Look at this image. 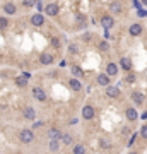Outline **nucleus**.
Here are the masks:
<instances>
[{"instance_id": "32", "label": "nucleus", "mask_w": 147, "mask_h": 154, "mask_svg": "<svg viewBox=\"0 0 147 154\" xmlns=\"http://www.w3.org/2000/svg\"><path fill=\"white\" fill-rule=\"evenodd\" d=\"M70 51H72V53H77V48H75V45H70Z\"/></svg>"}, {"instance_id": "20", "label": "nucleus", "mask_w": 147, "mask_h": 154, "mask_svg": "<svg viewBox=\"0 0 147 154\" xmlns=\"http://www.w3.org/2000/svg\"><path fill=\"white\" fill-rule=\"evenodd\" d=\"M69 84H70V87H72L74 91H79V89H80V82H79L77 79H72Z\"/></svg>"}, {"instance_id": "21", "label": "nucleus", "mask_w": 147, "mask_h": 154, "mask_svg": "<svg viewBox=\"0 0 147 154\" xmlns=\"http://www.w3.org/2000/svg\"><path fill=\"white\" fill-rule=\"evenodd\" d=\"M72 74H74L75 77H80L82 76V69H80L79 65H74V67H72Z\"/></svg>"}, {"instance_id": "31", "label": "nucleus", "mask_w": 147, "mask_h": 154, "mask_svg": "<svg viewBox=\"0 0 147 154\" xmlns=\"http://www.w3.org/2000/svg\"><path fill=\"white\" fill-rule=\"evenodd\" d=\"M135 140H137V135L133 133L132 137H130V142H128V146H132V144H133V142H135Z\"/></svg>"}, {"instance_id": "1", "label": "nucleus", "mask_w": 147, "mask_h": 154, "mask_svg": "<svg viewBox=\"0 0 147 154\" xmlns=\"http://www.w3.org/2000/svg\"><path fill=\"white\" fill-rule=\"evenodd\" d=\"M19 139H21V142H24V144H29V142H33L34 135H33V132H31L29 128H24V130H21V133H19Z\"/></svg>"}, {"instance_id": "22", "label": "nucleus", "mask_w": 147, "mask_h": 154, "mask_svg": "<svg viewBox=\"0 0 147 154\" xmlns=\"http://www.w3.org/2000/svg\"><path fill=\"white\" fill-rule=\"evenodd\" d=\"M36 2H38V0H22L24 7H36Z\"/></svg>"}, {"instance_id": "6", "label": "nucleus", "mask_w": 147, "mask_h": 154, "mask_svg": "<svg viewBox=\"0 0 147 154\" xmlns=\"http://www.w3.org/2000/svg\"><path fill=\"white\" fill-rule=\"evenodd\" d=\"M28 79H29V74L26 72V74H22V76H19L15 79V84L19 86V87H24V86L28 84Z\"/></svg>"}, {"instance_id": "30", "label": "nucleus", "mask_w": 147, "mask_h": 154, "mask_svg": "<svg viewBox=\"0 0 147 154\" xmlns=\"http://www.w3.org/2000/svg\"><path fill=\"white\" fill-rule=\"evenodd\" d=\"M127 82H135V76H132V74H130V76L127 77Z\"/></svg>"}, {"instance_id": "12", "label": "nucleus", "mask_w": 147, "mask_h": 154, "mask_svg": "<svg viewBox=\"0 0 147 154\" xmlns=\"http://www.w3.org/2000/svg\"><path fill=\"white\" fill-rule=\"evenodd\" d=\"M39 60H41L43 65H50V63L53 62V55H50V53H43V55L39 56Z\"/></svg>"}, {"instance_id": "25", "label": "nucleus", "mask_w": 147, "mask_h": 154, "mask_svg": "<svg viewBox=\"0 0 147 154\" xmlns=\"http://www.w3.org/2000/svg\"><path fill=\"white\" fill-rule=\"evenodd\" d=\"M50 149H51V151H56V149H58V140H51V144H50Z\"/></svg>"}, {"instance_id": "19", "label": "nucleus", "mask_w": 147, "mask_h": 154, "mask_svg": "<svg viewBox=\"0 0 147 154\" xmlns=\"http://www.w3.org/2000/svg\"><path fill=\"white\" fill-rule=\"evenodd\" d=\"M48 137H50V139H51V140H56V139H60L62 135H60V132H58L56 128H51V130H50V132H48Z\"/></svg>"}, {"instance_id": "28", "label": "nucleus", "mask_w": 147, "mask_h": 154, "mask_svg": "<svg viewBox=\"0 0 147 154\" xmlns=\"http://www.w3.org/2000/svg\"><path fill=\"white\" fill-rule=\"evenodd\" d=\"M140 135H142L144 139H147V125L142 127V130H140Z\"/></svg>"}, {"instance_id": "7", "label": "nucleus", "mask_w": 147, "mask_h": 154, "mask_svg": "<svg viewBox=\"0 0 147 154\" xmlns=\"http://www.w3.org/2000/svg\"><path fill=\"white\" fill-rule=\"evenodd\" d=\"M101 24H103L105 29H110L115 24V21H113V17H110V15H105V17H101Z\"/></svg>"}, {"instance_id": "16", "label": "nucleus", "mask_w": 147, "mask_h": 154, "mask_svg": "<svg viewBox=\"0 0 147 154\" xmlns=\"http://www.w3.org/2000/svg\"><path fill=\"white\" fill-rule=\"evenodd\" d=\"M125 115H127L128 120H137V115H139V113L135 111V108H128V110L125 111Z\"/></svg>"}, {"instance_id": "33", "label": "nucleus", "mask_w": 147, "mask_h": 154, "mask_svg": "<svg viewBox=\"0 0 147 154\" xmlns=\"http://www.w3.org/2000/svg\"><path fill=\"white\" fill-rule=\"evenodd\" d=\"M36 7H38V10H43V4L41 2H36Z\"/></svg>"}, {"instance_id": "4", "label": "nucleus", "mask_w": 147, "mask_h": 154, "mask_svg": "<svg viewBox=\"0 0 147 154\" xmlns=\"http://www.w3.org/2000/svg\"><path fill=\"white\" fill-rule=\"evenodd\" d=\"M33 96L38 101H45L46 99V94H45V91H43L41 87H33Z\"/></svg>"}, {"instance_id": "29", "label": "nucleus", "mask_w": 147, "mask_h": 154, "mask_svg": "<svg viewBox=\"0 0 147 154\" xmlns=\"http://www.w3.org/2000/svg\"><path fill=\"white\" fill-rule=\"evenodd\" d=\"M99 48L103 50V51H105V50H108V43H106V41H101V43H99Z\"/></svg>"}, {"instance_id": "3", "label": "nucleus", "mask_w": 147, "mask_h": 154, "mask_svg": "<svg viewBox=\"0 0 147 154\" xmlns=\"http://www.w3.org/2000/svg\"><path fill=\"white\" fill-rule=\"evenodd\" d=\"M82 117H84L86 120H91V118H94V108L92 106H84L82 108Z\"/></svg>"}, {"instance_id": "15", "label": "nucleus", "mask_w": 147, "mask_h": 154, "mask_svg": "<svg viewBox=\"0 0 147 154\" xmlns=\"http://www.w3.org/2000/svg\"><path fill=\"white\" fill-rule=\"evenodd\" d=\"M24 117L28 120H33L36 117V111H34V108H31V106H28L26 110H24Z\"/></svg>"}, {"instance_id": "14", "label": "nucleus", "mask_w": 147, "mask_h": 154, "mask_svg": "<svg viewBox=\"0 0 147 154\" xmlns=\"http://www.w3.org/2000/svg\"><path fill=\"white\" fill-rule=\"evenodd\" d=\"M116 72H118V67H116L115 63H108V67H106V76H116Z\"/></svg>"}, {"instance_id": "13", "label": "nucleus", "mask_w": 147, "mask_h": 154, "mask_svg": "<svg viewBox=\"0 0 147 154\" xmlns=\"http://www.w3.org/2000/svg\"><path fill=\"white\" fill-rule=\"evenodd\" d=\"M120 65H121V69H123V70H130V69H132V62H130V58H127V56H123V58L120 60Z\"/></svg>"}, {"instance_id": "17", "label": "nucleus", "mask_w": 147, "mask_h": 154, "mask_svg": "<svg viewBox=\"0 0 147 154\" xmlns=\"http://www.w3.org/2000/svg\"><path fill=\"white\" fill-rule=\"evenodd\" d=\"M4 10H5V14H15V5L10 4V2H7V4L4 5Z\"/></svg>"}, {"instance_id": "26", "label": "nucleus", "mask_w": 147, "mask_h": 154, "mask_svg": "<svg viewBox=\"0 0 147 154\" xmlns=\"http://www.w3.org/2000/svg\"><path fill=\"white\" fill-rule=\"evenodd\" d=\"M51 45H53L55 48H60V40H58V38H53V40H51Z\"/></svg>"}, {"instance_id": "27", "label": "nucleus", "mask_w": 147, "mask_h": 154, "mask_svg": "<svg viewBox=\"0 0 147 154\" xmlns=\"http://www.w3.org/2000/svg\"><path fill=\"white\" fill-rule=\"evenodd\" d=\"M0 28L2 29L7 28V19H5V17H0Z\"/></svg>"}, {"instance_id": "11", "label": "nucleus", "mask_w": 147, "mask_h": 154, "mask_svg": "<svg viewBox=\"0 0 147 154\" xmlns=\"http://www.w3.org/2000/svg\"><path fill=\"white\" fill-rule=\"evenodd\" d=\"M130 34L132 36L142 34V26H140V24H132V26H130Z\"/></svg>"}, {"instance_id": "9", "label": "nucleus", "mask_w": 147, "mask_h": 154, "mask_svg": "<svg viewBox=\"0 0 147 154\" xmlns=\"http://www.w3.org/2000/svg\"><path fill=\"white\" fill-rule=\"evenodd\" d=\"M132 99L135 101V105H142V103L146 101V96H144L142 92H133V94H132Z\"/></svg>"}, {"instance_id": "37", "label": "nucleus", "mask_w": 147, "mask_h": 154, "mask_svg": "<svg viewBox=\"0 0 147 154\" xmlns=\"http://www.w3.org/2000/svg\"><path fill=\"white\" fill-rule=\"evenodd\" d=\"M128 154H137V153H128Z\"/></svg>"}, {"instance_id": "8", "label": "nucleus", "mask_w": 147, "mask_h": 154, "mask_svg": "<svg viewBox=\"0 0 147 154\" xmlns=\"http://www.w3.org/2000/svg\"><path fill=\"white\" fill-rule=\"evenodd\" d=\"M31 22H33V26H41L43 22H45V19H43L41 12H38V14L33 15V17H31Z\"/></svg>"}, {"instance_id": "18", "label": "nucleus", "mask_w": 147, "mask_h": 154, "mask_svg": "<svg viewBox=\"0 0 147 154\" xmlns=\"http://www.w3.org/2000/svg\"><path fill=\"white\" fill-rule=\"evenodd\" d=\"M110 9H111L113 14H121V5H120L118 2H113L111 5H110Z\"/></svg>"}, {"instance_id": "35", "label": "nucleus", "mask_w": 147, "mask_h": 154, "mask_svg": "<svg viewBox=\"0 0 147 154\" xmlns=\"http://www.w3.org/2000/svg\"><path fill=\"white\" fill-rule=\"evenodd\" d=\"M142 118H147V110H146L144 113H142Z\"/></svg>"}, {"instance_id": "36", "label": "nucleus", "mask_w": 147, "mask_h": 154, "mask_svg": "<svg viewBox=\"0 0 147 154\" xmlns=\"http://www.w3.org/2000/svg\"><path fill=\"white\" fill-rule=\"evenodd\" d=\"M142 4H144V5H147V0H142Z\"/></svg>"}, {"instance_id": "5", "label": "nucleus", "mask_w": 147, "mask_h": 154, "mask_svg": "<svg viewBox=\"0 0 147 154\" xmlns=\"http://www.w3.org/2000/svg\"><path fill=\"white\" fill-rule=\"evenodd\" d=\"M45 10H46L48 15H56L58 14V4H48V5L45 7Z\"/></svg>"}, {"instance_id": "2", "label": "nucleus", "mask_w": 147, "mask_h": 154, "mask_svg": "<svg viewBox=\"0 0 147 154\" xmlns=\"http://www.w3.org/2000/svg\"><path fill=\"white\" fill-rule=\"evenodd\" d=\"M118 94H120V87L106 86V96H108V98H118Z\"/></svg>"}, {"instance_id": "34", "label": "nucleus", "mask_w": 147, "mask_h": 154, "mask_svg": "<svg viewBox=\"0 0 147 154\" xmlns=\"http://www.w3.org/2000/svg\"><path fill=\"white\" fill-rule=\"evenodd\" d=\"M133 5H135V7H140V5H139V0H133Z\"/></svg>"}, {"instance_id": "23", "label": "nucleus", "mask_w": 147, "mask_h": 154, "mask_svg": "<svg viewBox=\"0 0 147 154\" xmlns=\"http://www.w3.org/2000/svg\"><path fill=\"white\" fill-rule=\"evenodd\" d=\"M74 154H86L84 146H75L74 147Z\"/></svg>"}, {"instance_id": "24", "label": "nucleus", "mask_w": 147, "mask_h": 154, "mask_svg": "<svg viewBox=\"0 0 147 154\" xmlns=\"http://www.w3.org/2000/svg\"><path fill=\"white\" fill-rule=\"evenodd\" d=\"M62 142L69 146V144H72V137H70V135H62Z\"/></svg>"}, {"instance_id": "10", "label": "nucleus", "mask_w": 147, "mask_h": 154, "mask_svg": "<svg viewBox=\"0 0 147 154\" xmlns=\"http://www.w3.org/2000/svg\"><path fill=\"white\" fill-rule=\"evenodd\" d=\"M98 84L99 86H110V76H106V74H99V76H98Z\"/></svg>"}]
</instances>
